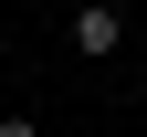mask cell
Returning <instances> with one entry per match:
<instances>
[{"label":"cell","instance_id":"cell-1","mask_svg":"<svg viewBox=\"0 0 147 137\" xmlns=\"http://www.w3.org/2000/svg\"><path fill=\"white\" fill-rule=\"evenodd\" d=\"M63 42H74V53H116V42H126V0H95V11H63Z\"/></svg>","mask_w":147,"mask_h":137},{"label":"cell","instance_id":"cell-3","mask_svg":"<svg viewBox=\"0 0 147 137\" xmlns=\"http://www.w3.org/2000/svg\"><path fill=\"white\" fill-rule=\"evenodd\" d=\"M53 11H95V0H53Z\"/></svg>","mask_w":147,"mask_h":137},{"label":"cell","instance_id":"cell-2","mask_svg":"<svg viewBox=\"0 0 147 137\" xmlns=\"http://www.w3.org/2000/svg\"><path fill=\"white\" fill-rule=\"evenodd\" d=\"M0 137H42V127H32V116H21V106H11V116H0Z\"/></svg>","mask_w":147,"mask_h":137}]
</instances>
